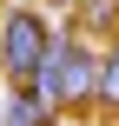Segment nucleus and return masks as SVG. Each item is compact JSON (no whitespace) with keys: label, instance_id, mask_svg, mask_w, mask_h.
Masks as SVG:
<instances>
[{"label":"nucleus","instance_id":"20e7f679","mask_svg":"<svg viewBox=\"0 0 119 126\" xmlns=\"http://www.w3.org/2000/svg\"><path fill=\"white\" fill-rule=\"evenodd\" d=\"M0 126H53V113L33 100V86H7V106H0Z\"/></svg>","mask_w":119,"mask_h":126},{"label":"nucleus","instance_id":"f03ea898","mask_svg":"<svg viewBox=\"0 0 119 126\" xmlns=\"http://www.w3.org/2000/svg\"><path fill=\"white\" fill-rule=\"evenodd\" d=\"M46 47H53L46 13L13 7V13H7V27H0V73H7V86H33V73H40Z\"/></svg>","mask_w":119,"mask_h":126},{"label":"nucleus","instance_id":"f257e3e1","mask_svg":"<svg viewBox=\"0 0 119 126\" xmlns=\"http://www.w3.org/2000/svg\"><path fill=\"white\" fill-rule=\"evenodd\" d=\"M93 93H99V53L79 33H53V47L33 73V100L60 120V113H93Z\"/></svg>","mask_w":119,"mask_h":126},{"label":"nucleus","instance_id":"39448f33","mask_svg":"<svg viewBox=\"0 0 119 126\" xmlns=\"http://www.w3.org/2000/svg\"><path fill=\"white\" fill-rule=\"evenodd\" d=\"M113 20H119V0H86V27H99V33H106Z\"/></svg>","mask_w":119,"mask_h":126},{"label":"nucleus","instance_id":"7ed1b4c3","mask_svg":"<svg viewBox=\"0 0 119 126\" xmlns=\"http://www.w3.org/2000/svg\"><path fill=\"white\" fill-rule=\"evenodd\" d=\"M93 113H113L119 120V33L99 47V93H93Z\"/></svg>","mask_w":119,"mask_h":126},{"label":"nucleus","instance_id":"423d86ee","mask_svg":"<svg viewBox=\"0 0 119 126\" xmlns=\"http://www.w3.org/2000/svg\"><path fill=\"white\" fill-rule=\"evenodd\" d=\"M46 7H60V13H66V7H79V0H46Z\"/></svg>","mask_w":119,"mask_h":126}]
</instances>
